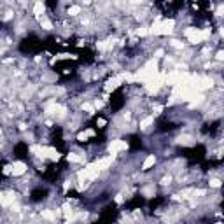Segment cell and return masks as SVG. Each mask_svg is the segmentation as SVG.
I'll return each mask as SVG.
<instances>
[{"instance_id": "1", "label": "cell", "mask_w": 224, "mask_h": 224, "mask_svg": "<svg viewBox=\"0 0 224 224\" xmlns=\"http://www.w3.org/2000/svg\"><path fill=\"white\" fill-rule=\"evenodd\" d=\"M126 149H128V144H126L124 140H112L110 144H109V152H110V156L117 154L119 151H126Z\"/></svg>"}, {"instance_id": "2", "label": "cell", "mask_w": 224, "mask_h": 224, "mask_svg": "<svg viewBox=\"0 0 224 224\" xmlns=\"http://www.w3.org/2000/svg\"><path fill=\"white\" fill-rule=\"evenodd\" d=\"M39 156H42V158H49V159H60V152L56 151L54 147H40V154Z\"/></svg>"}, {"instance_id": "3", "label": "cell", "mask_w": 224, "mask_h": 224, "mask_svg": "<svg viewBox=\"0 0 224 224\" xmlns=\"http://www.w3.org/2000/svg\"><path fill=\"white\" fill-rule=\"evenodd\" d=\"M173 26H175V21L173 19H165L159 23V35H168L173 32Z\"/></svg>"}, {"instance_id": "4", "label": "cell", "mask_w": 224, "mask_h": 224, "mask_svg": "<svg viewBox=\"0 0 224 224\" xmlns=\"http://www.w3.org/2000/svg\"><path fill=\"white\" fill-rule=\"evenodd\" d=\"M26 165L23 163V161H16L12 166H11V173L14 175V177H19V175H23L25 172H26Z\"/></svg>"}, {"instance_id": "5", "label": "cell", "mask_w": 224, "mask_h": 224, "mask_svg": "<svg viewBox=\"0 0 224 224\" xmlns=\"http://www.w3.org/2000/svg\"><path fill=\"white\" fill-rule=\"evenodd\" d=\"M156 165V156L154 154H149L145 159H144V163H142V170H149L151 166H154Z\"/></svg>"}, {"instance_id": "6", "label": "cell", "mask_w": 224, "mask_h": 224, "mask_svg": "<svg viewBox=\"0 0 224 224\" xmlns=\"http://www.w3.org/2000/svg\"><path fill=\"white\" fill-rule=\"evenodd\" d=\"M112 159H114V156H109V158H103V159L96 161L98 170H105V168H109L112 165Z\"/></svg>"}, {"instance_id": "7", "label": "cell", "mask_w": 224, "mask_h": 224, "mask_svg": "<svg viewBox=\"0 0 224 224\" xmlns=\"http://www.w3.org/2000/svg\"><path fill=\"white\" fill-rule=\"evenodd\" d=\"M44 11H46V5H44L42 2H35V4H33V14H35V16H39V18H40L42 14H44Z\"/></svg>"}, {"instance_id": "8", "label": "cell", "mask_w": 224, "mask_h": 224, "mask_svg": "<svg viewBox=\"0 0 224 224\" xmlns=\"http://www.w3.org/2000/svg\"><path fill=\"white\" fill-rule=\"evenodd\" d=\"M119 84H121V79H119V77H114V79H110V81L107 82L105 89H107V91H112V89H116Z\"/></svg>"}, {"instance_id": "9", "label": "cell", "mask_w": 224, "mask_h": 224, "mask_svg": "<svg viewBox=\"0 0 224 224\" xmlns=\"http://www.w3.org/2000/svg\"><path fill=\"white\" fill-rule=\"evenodd\" d=\"M40 215H42V219H46V221H56V214L53 212V210H49V208L42 210Z\"/></svg>"}, {"instance_id": "10", "label": "cell", "mask_w": 224, "mask_h": 224, "mask_svg": "<svg viewBox=\"0 0 224 224\" xmlns=\"http://www.w3.org/2000/svg\"><path fill=\"white\" fill-rule=\"evenodd\" d=\"M5 194V200H4V207H9V205H12L14 200H16V194H14L12 191H7V193H4Z\"/></svg>"}, {"instance_id": "11", "label": "cell", "mask_w": 224, "mask_h": 224, "mask_svg": "<svg viewBox=\"0 0 224 224\" xmlns=\"http://www.w3.org/2000/svg\"><path fill=\"white\" fill-rule=\"evenodd\" d=\"M67 159L72 161V163H81V161H82V156H79V154H75V152H70L68 156H67Z\"/></svg>"}, {"instance_id": "12", "label": "cell", "mask_w": 224, "mask_h": 224, "mask_svg": "<svg viewBox=\"0 0 224 224\" xmlns=\"http://www.w3.org/2000/svg\"><path fill=\"white\" fill-rule=\"evenodd\" d=\"M40 26L44 30H53V23L49 19H46V18H40Z\"/></svg>"}, {"instance_id": "13", "label": "cell", "mask_w": 224, "mask_h": 224, "mask_svg": "<svg viewBox=\"0 0 224 224\" xmlns=\"http://www.w3.org/2000/svg\"><path fill=\"white\" fill-rule=\"evenodd\" d=\"M67 12L70 14V16H77V14H81V7L79 5H72V7H68V11Z\"/></svg>"}, {"instance_id": "14", "label": "cell", "mask_w": 224, "mask_h": 224, "mask_svg": "<svg viewBox=\"0 0 224 224\" xmlns=\"http://www.w3.org/2000/svg\"><path fill=\"white\" fill-rule=\"evenodd\" d=\"M152 123H154V117H152V116H151V117H145L144 121H142V123H140V128L144 130V128H147V126L152 124Z\"/></svg>"}, {"instance_id": "15", "label": "cell", "mask_w": 224, "mask_h": 224, "mask_svg": "<svg viewBox=\"0 0 224 224\" xmlns=\"http://www.w3.org/2000/svg\"><path fill=\"white\" fill-rule=\"evenodd\" d=\"M137 35H140V37H145V35H149V28H147V26H140L138 30H137Z\"/></svg>"}, {"instance_id": "16", "label": "cell", "mask_w": 224, "mask_h": 224, "mask_svg": "<svg viewBox=\"0 0 224 224\" xmlns=\"http://www.w3.org/2000/svg\"><path fill=\"white\" fill-rule=\"evenodd\" d=\"M82 110H86L88 114H93V112H95V107L91 103H82Z\"/></svg>"}, {"instance_id": "17", "label": "cell", "mask_w": 224, "mask_h": 224, "mask_svg": "<svg viewBox=\"0 0 224 224\" xmlns=\"http://www.w3.org/2000/svg\"><path fill=\"white\" fill-rule=\"evenodd\" d=\"M63 214H65L67 217L72 215V207H70L68 203H67V205H63Z\"/></svg>"}, {"instance_id": "18", "label": "cell", "mask_w": 224, "mask_h": 224, "mask_svg": "<svg viewBox=\"0 0 224 224\" xmlns=\"http://www.w3.org/2000/svg\"><path fill=\"white\" fill-rule=\"evenodd\" d=\"M193 191H194V189H186V191H182L180 193V196L184 198V200H187V198H191L189 194H193Z\"/></svg>"}, {"instance_id": "19", "label": "cell", "mask_w": 224, "mask_h": 224, "mask_svg": "<svg viewBox=\"0 0 224 224\" xmlns=\"http://www.w3.org/2000/svg\"><path fill=\"white\" fill-rule=\"evenodd\" d=\"M172 46H173V47H177V49H182V47H184V42H180V40H172Z\"/></svg>"}, {"instance_id": "20", "label": "cell", "mask_w": 224, "mask_h": 224, "mask_svg": "<svg viewBox=\"0 0 224 224\" xmlns=\"http://www.w3.org/2000/svg\"><path fill=\"white\" fill-rule=\"evenodd\" d=\"M77 140H79V142H86V140H88V133H79V135H77Z\"/></svg>"}, {"instance_id": "21", "label": "cell", "mask_w": 224, "mask_h": 224, "mask_svg": "<svg viewBox=\"0 0 224 224\" xmlns=\"http://www.w3.org/2000/svg\"><path fill=\"white\" fill-rule=\"evenodd\" d=\"M210 186H212V187H221V180H219V179H212V180H210Z\"/></svg>"}, {"instance_id": "22", "label": "cell", "mask_w": 224, "mask_h": 224, "mask_svg": "<svg viewBox=\"0 0 224 224\" xmlns=\"http://www.w3.org/2000/svg\"><path fill=\"white\" fill-rule=\"evenodd\" d=\"M170 182H172V177L168 175V177H163V180H161V184H163V186H166V184H170Z\"/></svg>"}, {"instance_id": "23", "label": "cell", "mask_w": 224, "mask_h": 224, "mask_svg": "<svg viewBox=\"0 0 224 224\" xmlns=\"http://www.w3.org/2000/svg\"><path fill=\"white\" fill-rule=\"evenodd\" d=\"M96 47L100 49V51H105V49H107V47H105V42H102V40H100V42L96 44Z\"/></svg>"}, {"instance_id": "24", "label": "cell", "mask_w": 224, "mask_h": 224, "mask_svg": "<svg viewBox=\"0 0 224 224\" xmlns=\"http://www.w3.org/2000/svg\"><path fill=\"white\" fill-rule=\"evenodd\" d=\"M163 54H165V51H163V49H158V51H156V58H161Z\"/></svg>"}, {"instance_id": "25", "label": "cell", "mask_w": 224, "mask_h": 224, "mask_svg": "<svg viewBox=\"0 0 224 224\" xmlns=\"http://www.w3.org/2000/svg\"><path fill=\"white\" fill-rule=\"evenodd\" d=\"M4 200H5V194L0 193V207H4Z\"/></svg>"}, {"instance_id": "26", "label": "cell", "mask_w": 224, "mask_h": 224, "mask_svg": "<svg viewBox=\"0 0 224 224\" xmlns=\"http://www.w3.org/2000/svg\"><path fill=\"white\" fill-rule=\"evenodd\" d=\"M224 58V54H222V51H219V53H217V60H222Z\"/></svg>"}, {"instance_id": "27", "label": "cell", "mask_w": 224, "mask_h": 224, "mask_svg": "<svg viewBox=\"0 0 224 224\" xmlns=\"http://www.w3.org/2000/svg\"><path fill=\"white\" fill-rule=\"evenodd\" d=\"M0 135H2V128H0Z\"/></svg>"}]
</instances>
